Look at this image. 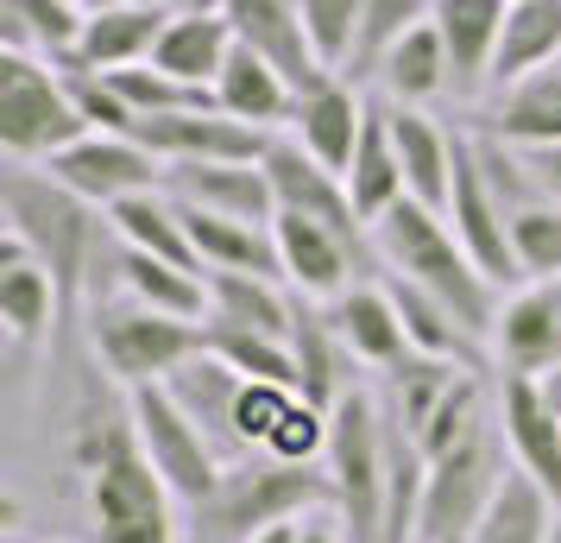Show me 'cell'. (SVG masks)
<instances>
[{
  "label": "cell",
  "mask_w": 561,
  "mask_h": 543,
  "mask_svg": "<svg viewBox=\"0 0 561 543\" xmlns=\"http://www.w3.org/2000/svg\"><path fill=\"white\" fill-rule=\"evenodd\" d=\"M70 455L82 474V506H89L95 543H178V493L164 487V474L146 455L127 386L82 373Z\"/></svg>",
  "instance_id": "1"
},
{
  "label": "cell",
  "mask_w": 561,
  "mask_h": 543,
  "mask_svg": "<svg viewBox=\"0 0 561 543\" xmlns=\"http://www.w3.org/2000/svg\"><path fill=\"white\" fill-rule=\"evenodd\" d=\"M0 215H7V234L26 240V253L57 279V291H64V323H70L89 304V285L102 272L107 240H114L107 208L82 203L77 190L57 183L45 165L7 158V171H0Z\"/></svg>",
  "instance_id": "2"
},
{
  "label": "cell",
  "mask_w": 561,
  "mask_h": 543,
  "mask_svg": "<svg viewBox=\"0 0 561 543\" xmlns=\"http://www.w3.org/2000/svg\"><path fill=\"white\" fill-rule=\"evenodd\" d=\"M373 253H379L385 272H398V279L430 291L435 304H448L473 341H492L505 297H499V285L473 265V253L460 247V234L448 228L442 208L416 203V196L391 203L379 222H373Z\"/></svg>",
  "instance_id": "3"
},
{
  "label": "cell",
  "mask_w": 561,
  "mask_h": 543,
  "mask_svg": "<svg viewBox=\"0 0 561 543\" xmlns=\"http://www.w3.org/2000/svg\"><path fill=\"white\" fill-rule=\"evenodd\" d=\"M334 506V480L316 467L278 462V455H240L221 467V480L196 506V543H253L272 524H297V518Z\"/></svg>",
  "instance_id": "4"
},
{
  "label": "cell",
  "mask_w": 561,
  "mask_h": 543,
  "mask_svg": "<svg viewBox=\"0 0 561 543\" xmlns=\"http://www.w3.org/2000/svg\"><path fill=\"white\" fill-rule=\"evenodd\" d=\"M329 480L334 512L354 543H385V493H391V423L373 392H347L329 411Z\"/></svg>",
  "instance_id": "5"
},
{
  "label": "cell",
  "mask_w": 561,
  "mask_h": 543,
  "mask_svg": "<svg viewBox=\"0 0 561 543\" xmlns=\"http://www.w3.org/2000/svg\"><path fill=\"white\" fill-rule=\"evenodd\" d=\"M89 348L114 386H164L183 361L203 354V323L133 304L127 291H102V297H89Z\"/></svg>",
  "instance_id": "6"
},
{
  "label": "cell",
  "mask_w": 561,
  "mask_h": 543,
  "mask_svg": "<svg viewBox=\"0 0 561 543\" xmlns=\"http://www.w3.org/2000/svg\"><path fill=\"white\" fill-rule=\"evenodd\" d=\"M82 133L95 127L82 121V108L57 64L32 52H0V152L26 158V165H51Z\"/></svg>",
  "instance_id": "7"
},
{
  "label": "cell",
  "mask_w": 561,
  "mask_h": 543,
  "mask_svg": "<svg viewBox=\"0 0 561 543\" xmlns=\"http://www.w3.org/2000/svg\"><path fill=\"white\" fill-rule=\"evenodd\" d=\"M511 474V449L499 437V417L473 430L467 442H455L448 455L430 462L423 480V512H416V543H473L492 493L505 487Z\"/></svg>",
  "instance_id": "8"
},
{
  "label": "cell",
  "mask_w": 561,
  "mask_h": 543,
  "mask_svg": "<svg viewBox=\"0 0 561 543\" xmlns=\"http://www.w3.org/2000/svg\"><path fill=\"white\" fill-rule=\"evenodd\" d=\"M127 405H133L139 437H146V455H152V467L164 474V487L178 493V506L196 512L208 493H215L221 467H228L221 462V449H215L203 423L178 405V392L171 386H133Z\"/></svg>",
  "instance_id": "9"
},
{
  "label": "cell",
  "mask_w": 561,
  "mask_h": 543,
  "mask_svg": "<svg viewBox=\"0 0 561 543\" xmlns=\"http://www.w3.org/2000/svg\"><path fill=\"white\" fill-rule=\"evenodd\" d=\"M448 228L460 234V247L473 253L492 285H524V265H517V247H511V208L505 190L492 183L480 158V139H455V196H448Z\"/></svg>",
  "instance_id": "10"
},
{
  "label": "cell",
  "mask_w": 561,
  "mask_h": 543,
  "mask_svg": "<svg viewBox=\"0 0 561 543\" xmlns=\"http://www.w3.org/2000/svg\"><path fill=\"white\" fill-rule=\"evenodd\" d=\"M45 171L57 183H70L82 203L95 208L127 203L139 190H164V158H152L133 133H82L77 146H64Z\"/></svg>",
  "instance_id": "11"
},
{
  "label": "cell",
  "mask_w": 561,
  "mask_h": 543,
  "mask_svg": "<svg viewBox=\"0 0 561 543\" xmlns=\"http://www.w3.org/2000/svg\"><path fill=\"white\" fill-rule=\"evenodd\" d=\"M265 178H272V190H278V208L322 222V228H334L341 240H354L359 253H366L373 228L359 222L347 178H341V171H329L322 158H309L290 133H272V146H265Z\"/></svg>",
  "instance_id": "12"
},
{
  "label": "cell",
  "mask_w": 561,
  "mask_h": 543,
  "mask_svg": "<svg viewBox=\"0 0 561 543\" xmlns=\"http://www.w3.org/2000/svg\"><path fill=\"white\" fill-rule=\"evenodd\" d=\"M221 13H228L233 38H240L253 57H265L297 95L334 77L329 64H322V52H316V38H309L297 0H221Z\"/></svg>",
  "instance_id": "13"
},
{
  "label": "cell",
  "mask_w": 561,
  "mask_h": 543,
  "mask_svg": "<svg viewBox=\"0 0 561 543\" xmlns=\"http://www.w3.org/2000/svg\"><path fill=\"white\" fill-rule=\"evenodd\" d=\"M492 411H499V437L511 449V467H524L536 487L561 506V411L542 398V380L505 373Z\"/></svg>",
  "instance_id": "14"
},
{
  "label": "cell",
  "mask_w": 561,
  "mask_h": 543,
  "mask_svg": "<svg viewBox=\"0 0 561 543\" xmlns=\"http://www.w3.org/2000/svg\"><path fill=\"white\" fill-rule=\"evenodd\" d=\"M133 139L146 146L164 165H190V158H228V165H259L272 133L233 121L221 108H190V114H158V121H139Z\"/></svg>",
  "instance_id": "15"
},
{
  "label": "cell",
  "mask_w": 561,
  "mask_h": 543,
  "mask_svg": "<svg viewBox=\"0 0 561 543\" xmlns=\"http://www.w3.org/2000/svg\"><path fill=\"white\" fill-rule=\"evenodd\" d=\"M102 291H127L133 304H152V310L183 316V323H203L208 316V279L203 272H183V265H171V259L139 253V247H127L121 234L107 240L102 272H95L89 297H102Z\"/></svg>",
  "instance_id": "16"
},
{
  "label": "cell",
  "mask_w": 561,
  "mask_h": 543,
  "mask_svg": "<svg viewBox=\"0 0 561 543\" xmlns=\"http://www.w3.org/2000/svg\"><path fill=\"white\" fill-rule=\"evenodd\" d=\"M164 190L178 203L215 208V215H233V222H259V228H272V215H278V190L265 178V158L259 165H228V158L164 165Z\"/></svg>",
  "instance_id": "17"
},
{
  "label": "cell",
  "mask_w": 561,
  "mask_h": 543,
  "mask_svg": "<svg viewBox=\"0 0 561 543\" xmlns=\"http://www.w3.org/2000/svg\"><path fill=\"white\" fill-rule=\"evenodd\" d=\"M272 240H278L284 259V285H297L304 297H341L354 285V272L366 265L354 240H341L334 228L309 222V215H290V208L272 215Z\"/></svg>",
  "instance_id": "18"
},
{
  "label": "cell",
  "mask_w": 561,
  "mask_h": 543,
  "mask_svg": "<svg viewBox=\"0 0 561 543\" xmlns=\"http://www.w3.org/2000/svg\"><path fill=\"white\" fill-rule=\"evenodd\" d=\"M492 354L505 373H556L561 366V279L556 285H517L499 310L492 329Z\"/></svg>",
  "instance_id": "19"
},
{
  "label": "cell",
  "mask_w": 561,
  "mask_h": 543,
  "mask_svg": "<svg viewBox=\"0 0 561 543\" xmlns=\"http://www.w3.org/2000/svg\"><path fill=\"white\" fill-rule=\"evenodd\" d=\"M366 95H359V82L347 77H329L304 89L297 95V114H290V139L304 146L309 158H322L329 171H354V152H359V133H366Z\"/></svg>",
  "instance_id": "20"
},
{
  "label": "cell",
  "mask_w": 561,
  "mask_h": 543,
  "mask_svg": "<svg viewBox=\"0 0 561 543\" xmlns=\"http://www.w3.org/2000/svg\"><path fill=\"white\" fill-rule=\"evenodd\" d=\"M164 26H171L164 0H114V7L82 20L77 57L64 70H133V64H152Z\"/></svg>",
  "instance_id": "21"
},
{
  "label": "cell",
  "mask_w": 561,
  "mask_h": 543,
  "mask_svg": "<svg viewBox=\"0 0 561 543\" xmlns=\"http://www.w3.org/2000/svg\"><path fill=\"white\" fill-rule=\"evenodd\" d=\"M505 13L511 0H430V20L448 45V77L455 95H480L492 82V57L505 38Z\"/></svg>",
  "instance_id": "22"
},
{
  "label": "cell",
  "mask_w": 561,
  "mask_h": 543,
  "mask_svg": "<svg viewBox=\"0 0 561 543\" xmlns=\"http://www.w3.org/2000/svg\"><path fill=\"white\" fill-rule=\"evenodd\" d=\"M0 323L20 348H45L64 323V291L57 279L26 253V240H0Z\"/></svg>",
  "instance_id": "23"
},
{
  "label": "cell",
  "mask_w": 561,
  "mask_h": 543,
  "mask_svg": "<svg viewBox=\"0 0 561 543\" xmlns=\"http://www.w3.org/2000/svg\"><path fill=\"white\" fill-rule=\"evenodd\" d=\"M290 361H297V398L316 411H334L354 392V354L334 329L329 310H316V297L297 291V323H290Z\"/></svg>",
  "instance_id": "24"
},
{
  "label": "cell",
  "mask_w": 561,
  "mask_h": 543,
  "mask_svg": "<svg viewBox=\"0 0 561 543\" xmlns=\"http://www.w3.org/2000/svg\"><path fill=\"white\" fill-rule=\"evenodd\" d=\"M329 316H334V329H341V341H347V354H354L359 366H379V373H391L398 361H410V354H416L385 279H373V285H347L341 297H329Z\"/></svg>",
  "instance_id": "25"
},
{
  "label": "cell",
  "mask_w": 561,
  "mask_h": 543,
  "mask_svg": "<svg viewBox=\"0 0 561 543\" xmlns=\"http://www.w3.org/2000/svg\"><path fill=\"white\" fill-rule=\"evenodd\" d=\"M385 121H391V139H398V158H404V190L416 203L448 215V196H455V139L435 127L423 108L385 102Z\"/></svg>",
  "instance_id": "26"
},
{
  "label": "cell",
  "mask_w": 561,
  "mask_h": 543,
  "mask_svg": "<svg viewBox=\"0 0 561 543\" xmlns=\"http://www.w3.org/2000/svg\"><path fill=\"white\" fill-rule=\"evenodd\" d=\"M164 386L178 392V405L196 423L208 430V442L221 449V462H240V437H233V411H240V392H247V373H233L228 361H215V354H196V361H183Z\"/></svg>",
  "instance_id": "27"
},
{
  "label": "cell",
  "mask_w": 561,
  "mask_h": 543,
  "mask_svg": "<svg viewBox=\"0 0 561 543\" xmlns=\"http://www.w3.org/2000/svg\"><path fill=\"white\" fill-rule=\"evenodd\" d=\"M107 222H114V234H121L127 247L158 253V259H171V265H183V272H203L208 279L203 253H196V240H190V222H183V203L171 190H139V196L107 208Z\"/></svg>",
  "instance_id": "28"
},
{
  "label": "cell",
  "mask_w": 561,
  "mask_h": 543,
  "mask_svg": "<svg viewBox=\"0 0 561 543\" xmlns=\"http://www.w3.org/2000/svg\"><path fill=\"white\" fill-rule=\"evenodd\" d=\"M183 222H190V240L203 253L208 272H259V279H284V259L272 228L259 222H233V215H215V208L183 203Z\"/></svg>",
  "instance_id": "29"
},
{
  "label": "cell",
  "mask_w": 561,
  "mask_h": 543,
  "mask_svg": "<svg viewBox=\"0 0 561 543\" xmlns=\"http://www.w3.org/2000/svg\"><path fill=\"white\" fill-rule=\"evenodd\" d=\"M215 102H221V114L247 121V127L278 133V127H290V114H297V89H290L265 57H253L247 45H233L228 70L215 77Z\"/></svg>",
  "instance_id": "30"
},
{
  "label": "cell",
  "mask_w": 561,
  "mask_h": 543,
  "mask_svg": "<svg viewBox=\"0 0 561 543\" xmlns=\"http://www.w3.org/2000/svg\"><path fill=\"white\" fill-rule=\"evenodd\" d=\"M233 45H240V38H233L228 13H178V7H171V26H164V38H158L152 64L171 70L178 82L215 89V77L228 70Z\"/></svg>",
  "instance_id": "31"
},
{
  "label": "cell",
  "mask_w": 561,
  "mask_h": 543,
  "mask_svg": "<svg viewBox=\"0 0 561 543\" xmlns=\"http://www.w3.org/2000/svg\"><path fill=\"white\" fill-rule=\"evenodd\" d=\"M561 57V0H511L505 13V38L492 57V89L505 95L511 82L549 70Z\"/></svg>",
  "instance_id": "32"
},
{
  "label": "cell",
  "mask_w": 561,
  "mask_h": 543,
  "mask_svg": "<svg viewBox=\"0 0 561 543\" xmlns=\"http://www.w3.org/2000/svg\"><path fill=\"white\" fill-rule=\"evenodd\" d=\"M82 13L77 0H0V52H32L45 64H70L82 38Z\"/></svg>",
  "instance_id": "33"
},
{
  "label": "cell",
  "mask_w": 561,
  "mask_h": 543,
  "mask_svg": "<svg viewBox=\"0 0 561 543\" xmlns=\"http://www.w3.org/2000/svg\"><path fill=\"white\" fill-rule=\"evenodd\" d=\"M347 190H354L359 222L373 228L391 203H404V158H398V139H391V121H385V102L366 108V133H359L354 171H347Z\"/></svg>",
  "instance_id": "34"
},
{
  "label": "cell",
  "mask_w": 561,
  "mask_h": 543,
  "mask_svg": "<svg viewBox=\"0 0 561 543\" xmlns=\"http://www.w3.org/2000/svg\"><path fill=\"white\" fill-rule=\"evenodd\" d=\"M492 139H505V146H561V57L499 95Z\"/></svg>",
  "instance_id": "35"
},
{
  "label": "cell",
  "mask_w": 561,
  "mask_h": 543,
  "mask_svg": "<svg viewBox=\"0 0 561 543\" xmlns=\"http://www.w3.org/2000/svg\"><path fill=\"white\" fill-rule=\"evenodd\" d=\"M379 89H385V102H398V108H423V102L455 89V77H448V45H442L435 20L410 26V38L379 64Z\"/></svg>",
  "instance_id": "36"
},
{
  "label": "cell",
  "mask_w": 561,
  "mask_h": 543,
  "mask_svg": "<svg viewBox=\"0 0 561 543\" xmlns=\"http://www.w3.org/2000/svg\"><path fill=\"white\" fill-rule=\"evenodd\" d=\"M556 524H561V506L536 487L524 467H511L505 487L492 493V506H485L473 543H556Z\"/></svg>",
  "instance_id": "37"
},
{
  "label": "cell",
  "mask_w": 561,
  "mask_h": 543,
  "mask_svg": "<svg viewBox=\"0 0 561 543\" xmlns=\"http://www.w3.org/2000/svg\"><path fill=\"white\" fill-rule=\"evenodd\" d=\"M208 316H228L247 329L290 341L297 323V297L284 291V279H259V272H208Z\"/></svg>",
  "instance_id": "38"
},
{
  "label": "cell",
  "mask_w": 561,
  "mask_h": 543,
  "mask_svg": "<svg viewBox=\"0 0 561 543\" xmlns=\"http://www.w3.org/2000/svg\"><path fill=\"white\" fill-rule=\"evenodd\" d=\"M460 373H473L467 361H442V354H410L385 373V411L404 423L410 437L435 417V405L460 386Z\"/></svg>",
  "instance_id": "39"
},
{
  "label": "cell",
  "mask_w": 561,
  "mask_h": 543,
  "mask_svg": "<svg viewBox=\"0 0 561 543\" xmlns=\"http://www.w3.org/2000/svg\"><path fill=\"white\" fill-rule=\"evenodd\" d=\"M203 348L215 354V361H228L233 373H247V380H278V386H297L290 341L265 336V329H247V323H228V316H203Z\"/></svg>",
  "instance_id": "40"
},
{
  "label": "cell",
  "mask_w": 561,
  "mask_h": 543,
  "mask_svg": "<svg viewBox=\"0 0 561 543\" xmlns=\"http://www.w3.org/2000/svg\"><path fill=\"white\" fill-rule=\"evenodd\" d=\"M423 20H430V0H366V20H359V32H354V57H347L341 77L347 82L379 77V64L398 52L410 38V26H423Z\"/></svg>",
  "instance_id": "41"
},
{
  "label": "cell",
  "mask_w": 561,
  "mask_h": 543,
  "mask_svg": "<svg viewBox=\"0 0 561 543\" xmlns=\"http://www.w3.org/2000/svg\"><path fill=\"white\" fill-rule=\"evenodd\" d=\"M511 247L524 265V285H556L561 279V203L524 196L511 203Z\"/></svg>",
  "instance_id": "42"
},
{
  "label": "cell",
  "mask_w": 561,
  "mask_h": 543,
  "mask_svg": "<svg viewBox=\"0 0 561 543\" xmlns=\"http://www.w3.org/2000/svg\"><path fill=\"white\" fill-rule=\"evenodd\" d=\"M304 7V26L316 38V52L329 64L334 77L347 70V57H354V32L366 20V0H297Z\"/></svg>",
  "instance_id": "43"
},
{
  "label": "cell",
  "mask_w": 561,
  "mask_h": 543,
  "mask_svg": "<svg viewBox=\"0 0 561 543\" xmlns=\"http://www.w3.org/2000/svg\"><path fill=\"white\" fill-rule=\"evenodd\" d=\"M265 455H278V462H297V467H316L322 455H329V411H316L309 398H297V405L284 411V423L272 430Z\"/></svg>",
  "instance_id": "44"
},
{
  "label": "cell",
  "mask_w": 561,
  "mask_h": 543,
  "mask_svg": "<svg viewBox=\"0 0 561 543\" xmlns=\"http://www.w3.org/2000/svg\"><path fill=\"white\" fill-rule=\"evenodd\" d=\"M64 82H70V95H77V108H82V121L95 133H133V114L127 102H121V89L102 77V70H64Z\"/></svg>",
  "instance_id": "45"
},
{
  "label": "cell",
  "mask_w": 561,
  "mask_h": 543,
  "mask_svg": "<svg viewBox=\"0 0 561 543\" xmlns=\"http://www.w3.org/2000/svg\"><path fill=\"white\" fill-rule=\"evenodd\" d=\"M505 146V139H499ZM511 165H517V178L530 196H549L561 203V146H511Z\"/></svg>",
  "instance_id": "46"
},
{
  "label": "cell",
  "mask_w": 561,
  "mask_h": 543,
  "mask_svg": "<svg viewBox=\"0 0 561 543\" xmlns=\"http://www.w3.org/2000/svg\"><path fill=\"white\" fill-rule=\"evenodd\" d=\"M297 543H354V538H347V518L334 506H322V512L297 518Z\"/></svg>",
  "instance_id": "47"
},
{
  "label": "cell",
  "mask_w": 561,
  "mask_h": 543,
  "mask_svg": "<svg viewBox=\"0 0 561 543\" xmlns=\"http://www.w3.org/2000/svg\"><path fill=\"white\" fill-rule=\"evenodd\" d=\"M164 7H178V13H221V0H164Z\"/></svg>",
  "instance_id": "48"
},
{
  "label": "cell",
  "mask_w": 561,
  "mask_h": 543,
  "mask_svg": "<svg viewBox=\"0 0 561 543\" xmlns=\"http://www.w3.org/2000/svg\"><path fill=\"white\" fill-rule=\"evenodd\" d=\"M253 543H297V524H272V531H259Z\"/></svg>",
  "instance_id": "49"
},
{
  "label": "cell",
  "mask_w": 561,
  "mask_h": 543,
  "mask_svg": "<svg viewBox=\"0 0 561 543\" xmlns=\"http://www.w3.org/2000/svg\"><path fill=\"white\" fill-rule=\"evenodd\" d=\"M542 398L561 411V366H556V373H542Z\"/></svg>",
  "instance_id": "50"
}]
</instances>
